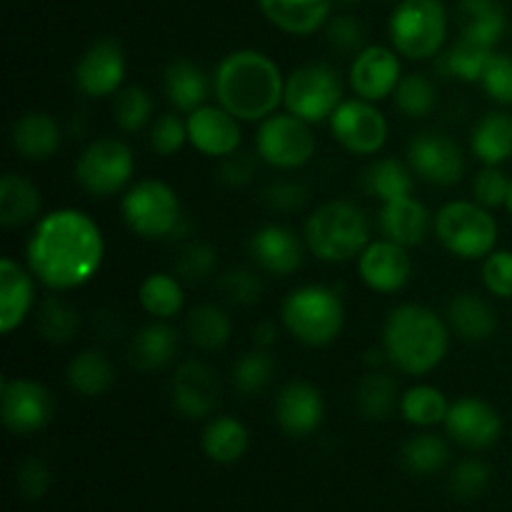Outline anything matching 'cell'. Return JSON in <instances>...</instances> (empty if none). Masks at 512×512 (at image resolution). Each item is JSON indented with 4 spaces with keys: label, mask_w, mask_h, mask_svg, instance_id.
<instances>
[{
    "label": "cell",
    "mask_w": 512,
    "mask_h": 512,
    "mask_svg": "<svg viewBox=\"0 0 512 512\" xmlns=\"http://www.w3.org/2000/svg\"><path fill=\"white\" fill-rule=\"evenodd\" d=\"M48 483H50L48 468H45L40 460L30 458L18 468V488L28 500L43 498L45 490H48Z\"/></svg>",
    "instance_id": "6f0895ef"
},
{
    "label": "cell",
    "mask_w": 512,
    "mask_h": 512,
    "mask_svg": "<svg viewBox=\"0 0 512 512\" xmlns=\"http://www.w3.org/2000/svg\"><path fill=\"white\" fill-rule=\"evenodd\" d=\"M255 150L265 165L275 170H298L315 155V135L310 123L293 113H273L260 123Z\"/></svg>",
    "instance_id": "8fae6325"
},
{
    "label": "cell",
    "mask_w": 512,
    "mask_h": 512,
    "mask_svg": "<svg viewBox=\"0 0 512 512\" xmlns=\"http://www.w3.org/2000/svg\"><path fill=\"white\" fill-rule=\"evenodd\" d=\"M185 335L195 348L215 353L228 345L230 335H233V323L220 305L203 303L190 310L188 320H185Z\"/></svg>",
    "instance_id": "8d00e7d4"
},
{
    "label": "cell",
    "mask_w": 512,
    "mask_h": 512,
    "mask_svg": "<svg viewBox=\"0 0 512 512\" xmlns=\"http://www.w3.org/2000/svg\"><path fill=\"white\" fill-rule=\"evenodd\" d=\"M490 483V470L488 465L480 463V460H465L450 475V490H453L455 498L460 500H473L488 488Z\"/></svg>",
    "instance_id": "db71d44e"
},
{
    "label": "cell",
    "mask_w": 512,
    "mask_h": 512,
    "mask_svg": "<svg viewBox=\"0 0 512 512\" xmlns=\"http://www.w3.org/2000/svg\"><path fill=\"white\" fill-rule=\"evenodd\" d=\"M178 330L168 323V320H153L130 340V363L133 368L143 370V373H153V370L165 368L170 360L178 353Z\"/></svg>",
    "instance_id": "f546056e"
},
{
    "label": "cell",
    "mask_w": 512,
    "mask_h": 512,
    "mask_svg": "<svg viewBox=\"0 0 512 512\" xmlns=\"http://www.w3.org/2000/svg\"><path fill=\"white\" fill-rule=\"evenodd\" d=\"M35 308V275L18 260H0V330L5 335L20 328Z\"/></svg>",
    "instance_id": "603a6c76"
},
{
    "label": "cell",
    "mask_w": 512,
    "mask_h": 512,
    "mask_svg": "<svg viewBox=\"0 0 512 512\" xmlns=\"http://www.w3.org/2000/svg\"><path fill=\"white\" fill-rule=\"evenodd\" d=\"M343 78L330 63H305L285 78L283 105L288 113L315 125L330 120L343 103Z\"/></svg>",
    "instance_id": "9c48e42d"
},
{
    "label": "cell",
    "mask_w": 512,
    "mask_h": 512,
    "mask_svg": "<svg viewBox=\"0 0 512 512\" xmlns=\"http://www.w3.org/2000/svg\"><path fill=\"white\" fill-rule=\"evenodd\" d=\"M510 178L500 170V165H485L473 178V198L483 208L493 210L508 203Z\"/></svg>",
    "instance_id": "681fc988"
},
{
    "label": "cell",
    "mask_w": 512,
    "mask_h": 512,
    "mask_svg": "<svg viewBox=\"0 0 512 512\" xmlns=\"http://www.w3.org/2000/svg\"><path fill=\"white\" fill-rule=\"evenodd\" d=\"M325 35L338 53L358 55L365 48V28L353 15H338V18L330 20Z\"/></svg>",
    "instance_id": "11a10c76"
},
{
    "label": "cell",
    "mask_w": 512,
    "mask_h": 512,
    "mask_svg": "<svg viewBox=\"0 0 512 512\" xmlns=\"http://www.w3.org/2000/svg\"><path fill=\"white\" fill-rule=\"evenodd\" d=\"M215 268H218V253L205 240H190V243H185L180 248L178 260H175V275L188 285L205 283L215 273Z\"/></svg>",
    "instance_id": "bcb514c9"
},
{
    "label": "cell",
    "mask_w": 512,
    "mask_h": 512,
    "mask_svg": "<svg viewBox=\"0 0 512 512\" xmlns=\"http://www.w3.org/2000/svg\"><path fill=\"white\" fill-rule=\"evenodd\" d=\"M280 320L298 343L308 348H325L343 333V298L328 285H300L285 295Z\"/></svg>",
    "instance_id": "5b68a950"
},
{
    "label": "cell",
    "mask_w": 512,
    "mask_h": 512,
    "mask_svg": "<svg viewBox=\"0 0 512 512\" xmlns=\"http://www.w3.org/2000/svg\"><path fill=\"white\" fill-rule=\"evenodd\" d=\"M450 460V448L440 435L420 433L403 448V465L413 475H435Z\"/></svg>",
    "instance_id": "7bdbcfd3"
},
{
    "label": "cell",
    "mask_w": 512,
    "mask_h": 512,
    "mask_svg": "<svg viewBox=\"0 0 512 512\" xmlns=\"http://www.w3.org/2000/svg\"><path fill=\"white\" fill-rule=\"evenodd\" d=\"M343 3H348V5H353V3H358V0H343Z\"/></svg>",
    "instance_id": "94428289"
},
{
    "label": "cell",
    "mask_w": 512,
    "mask_h": 512,
    "mask_svg": "<svg viewBox=\"0 0 512 512\" xmlns=\"http://www.w3.org/2000/svg\"><path fill=\"white\" fill-rule=\"evenodd\" d=\"M105 260L100 225L78 208L50 210L35 223L25 245V263L38 283L65 293L88 285Z\"/></svg>",
    "instance_id": "6da1fadb"
},
{
    "label": "cell",
    "mask_w": 512,
    "mask_h": 512,
    "mask_svg": "<svg viewBox=\"0 0 512 512\" xmlns=\"http://www.w3.org/2000/svg\"><path fill=\"white\" fill-rule=\"evenodd\" d=\"M43 208V195L18 173H8L0 180V223L3 228H23L38 220Z\"/></svg>",
    "instance_id": "4dcf8cb0"
},
{
    "label": "cell",
    "mask_w": 512,
    "mask_h": 512,
    "mask_svg": "<svg viewBox=\"0 0 512 512\" xmlns=\"http://www.w3.org/2000/svg\"><path fill=\"white\" fill-rule=\"evenodd\" d=\"M435 238L460 260L488 258L498 245V223L488 208L470 200H453L435 213Z\"/></svg>",
    "instance_id": "8992f818"
},
{
    "label": "cell",
    "mask_w": 512,
    "mask_h": 512,
    "mask_svg": "<svg viewBox=\"0 0 512 512\" xmlns=\"http://www.w3.org/2000/svg\"><path fill=\"white\" fill-rule=\"evenodd\" d=\"M75 88L88 98H105L123 88L125 53L118 40L100 38L80 55L75 65Z\"/></svg>",
    "instance_id": "e0dca14e"
},
{
    "label": "cell",
    "mask_w": 512,
    "mask_h": 512,
    "mask_svg": "<svg viewBox=\"0 0 512 512\" xmlns=\"http://www.w3.org/2000/svg\"><path fill=\"white\" fill-rule=\"evenodd\" d=\"M163 90L165 98H168V103L175 110H180V113H193L200 105H205L210 90H213V80L193 60L175 58L165 65Z\"/></svg>",
    "instance_id": "4316f807"
},
{
    "label": "cell",
    "mask_w": 512,
    "mask_h": 512,
    "mask_svg": "<svg viewBox=\"0 0 512 512\" xmlns=\"http://www.w3.org/2000/svg\"><path fill=\"white\" fill-rule=\"evenodd\" d=\"M140 308L153 320H173L183 310L185 293L178 275L150 273L138 290Z\"/></svg>",
    "instance_id": "74e56055"
},
{
    "label": "cell",
    "mask_w": 512,
    "mask_h": 512,
    "mask_svg": "<svg viewBox=\"0 0 512 512\" xmlns=\"http://www.w3.org/2000/svg\"><path fill=\"white\" fill-rule=\"evenodd\" d=\"M448 410V398L435 385H415V388L405 390L400 398V415L415 428H433V425L445 423Z\"/></svg>",
    "instance_id": "f35d334b"
},
{
    "label": "cell",
    "mask_w": 512,
    "mask_h": 512,
    "mask_svg": "<svg viewBox=\"0 0 512 512\" xmlns=\"http://www.w3.org/2000/svg\"><path fill=\"white\" fill-rule=\"evenodd\" d=\"M433 223L435 218L430 215V210L413 195L383 203L378 213V225L383 238L393 240V243L403 245V248H415V245L423 243Z\"/></svg>",
    "instance_id": "cb8c5ba5"
},
{
    "label": "cell",
    "mask_w": 512,
    "mask_h": 512,
    "mask_svg": "<svg viewBox=\"0 0 512 512\" xmlns=\"http://www.w3.org/2000/svg\"><path fill=\"white\" fill-rule=\"evenodd\" d=\"M275 335H278V328H275L273 323H268V320H263V323H260V325H255V330H253L255 348H263V350L273 348V345H275Z\"/></svg>",
    "instance_id": "680465c9"
},
{
    "label": "cell",
    "mask_w": 512,
    "mask_h": 512,
    "mask_svg": "<svg viewBox=\"0 0 512 512\" xmlns=\"http://www.w3.org/2000/svg\"><path fill=\"white\" fill-rule=\"evenodd\" d=\"M445 430L458 445L468 450H485L495 445L503 433V418L483 398H460L450 403Z\"/></svg>",
    "instance_id": "ac0fdd59"
},
{
    "label": "cell",
    "mask_w": 512,
    "mask_h": 512,
    "mask_svg": "<svg viewBox=\"0 0 512 512\" xmlns=\"http://www.w3.org/2000/svg\"><path fill=\"white\" fill-rule=\"evenodd\" d=\"M213 93L220 108L240 123H263L285 98V78L270 55L240 48L225 55L213 73Z\"/></svg>",
    "instance_id": "7a4b0ae2"
},
{
    "label": "cell",
    "mask_w": 512,
    "mask_h": 512,
    "mask_svg": "<svg viewBox=\"0 0 512 512\" xmlns=\"http://www.w3.org/2000/svg\"><path fill=\"white\" fill-rule=\"evenodd\" d=\"M185 125H188V143L208 158H225L240 150L243 143L240 120L220 105H200L198 110L188 113Z\"/></svg>",
    "instance_id": "44dd1931"
},
{
    "label": "cell",
    "mask_w": 512,
    "mask_h": 512,
    "mask_svg": "<svg viewBox=\"0 0 512 512\" xmlns=\"http://www.w3.org/2000/svg\"><path fill=\"white\" fill-rule=\"evenodd\" d=\"M473 155L485 165H503L512 158V115L503 110L483 115L470 135Z\"/></svg>",
    "instance_id": "1f68e13d"
},
{
    "label": "cell",
    "mask_w": 512,
    "mask_h": 512,
    "mask_svg": "<svg viewBox=\"0 0 512 512\" xmlns=\"http://www.w3.org/2000/svg\"><path fill=\"white\" fill-rule=\"evenodd\" d=\"M125 225L143 240H165L183 225V205L163 180H140L120 200Z\"/></svg>",
    "instance_id": "ba28073f"
},
{
    "label": "cell",
    "mask_w": 512,
    "mask_h": 512,
    "mask_svg": "<svg viewBox=\"0 0 512 512\" xmlns=\"http://www.w3.org/2000/svg\"><path fill=\"white\" fill-rule=\"evenodd\" d=\"M483 285L495 298H512V250L495 248L483 258Z\"/></svg>",
    "instance_id": "816d5d0a"
},
{
    "label": "cell",
    "mask_w": 512,
    "mask_h": 512,
    "mask_svg": "<svg viewBox=\"0 0 512 512\" xmlns=\"http://www.w3.org/2000/svg\"><path fill=\"white\" fill-rule=\"evenodd\" d=\"M505 208H508V213L512 215V180H510V195H508V203H505Z\"/></svg>",
    "instance_id": "91938a15"
},
{
    "label": "cell",
    "mask_w": 512,
    "mask_h": 512,
    "mask_svg": "<svg viewBox=\"0 0 512 512\" xmlns=\"http://www.w3.org/2000/svg\"><path fill=\"white\" fill-rule=\"evenodd\" d=\"M390 43L408 60H430L448 38V10L440 0H403L388 23Z\"/></svg>",
    "instance_id": "52a82bcc"
},
{
    "label": "cell",
    "mask_w": 512,
    "mask_h": 512,
    "mask_svg": "<svg viewBox=\"0 0 512 512\" xmlns=\"http://www.w3.org/2000/svg\"><path fill=\"white\" fill-rule=\"evenodd\" d=\"M493 48H483L478 43H470V40L460 38L448 53L440 58L438 68L440 73H445V78L463 80V83H480L485 73V65H488Z\"/></svg>",
    "instance_id": "60d3db41"
},
{
    "label": "cell",
    "mask_w": 512,
    "mask_h": 512,
    "mask_svg": "<svg viewBox=\"0 0 512 512\" xmlns=\"http://www.w3.org/2000/svg\"><path fill=\"white\" fill-rule=\"evenodd\" d=\"M220 395H223V388L210 365L200 360H185L175 370L173 383H170V400H173V408L185 418L205 420L215 415V410L220 408Z\"/></svg>",
    "instance_id": "9a60e30c"
},
{
    "label": "cell",
    "mask_w": 512,
    "mask_h": 512,
    "mask_svg": "<svg viewBox=\"0 0 512 512\" xmlns=\"http://www.w3.org/2000/svg\"><path fill=\"white\" fill-rule=\"evenodd\" d=\"M358 273L363 283L375 293H400L410 283L413 275V263H410L408 248L383 238L370 243L360 253Z\"/></svg>",
    "instance_id": "d6986e66"
},
{
    "label": "cell",
    "mask_w": 512,
    "mask_h": 512,
    "mask_svg": "<svg viewBox=\"0 0 512 512\" xmlns=\"http://www.w3.org/2000/svg\"><path fill=\"white\" fill-rule=\"evenodd\" d=\"M413 170L410 165L400 163L395 158H380L373 160V163L365 168L363 178V190L373 198H378L380 203H390V200L398 198H408L413 195L415 180H413Z\"/></svg>",
    "instance_id": "e575fe53"
},
{
    "label": "cell",
    "mask_w": 512,
    "mask_h": 512,
    "mask_svg": "<svg viewBox=\"0 0 512 512\" xmlns=\"http://www.w3.org/2000/svg\"><path fill=\"white\" fill-rule=\"evenodd\" d=\"M408 165L423 183L450 188L465 175L463 148L450 135L425 130L408 143Z\"/></svg>",
    "instance_id": "5bb4252c"
},
{
    "label": "cell",
    "mask_w": 512,
    "mask_h": 512,
    "mask_svg": "<svg viewBox=\"0 0 512 512\" xmlns=\"http://www.w3.org/2000/svg\"><path fill=\"white\" fill-rule=\"evenodd\" d=\"M445 320L465 343H485L498 330V313L478 293H455L445 308Z\"/></svg>",
    "instance_id": "d4e9b609"
},
{
    "label": "cell",
    "mask_w": 512,
    "mask_h": 512,
    "mask_svg": "<svg viewBox=\"0 0 512 512\" xmlns=\"http://www.w3.org/2000/svg\"><path fill=\"white\" fill-rule=\"evenodd\" d=\"M328 123L333 138L353 155H375L388 143V120L370 100H343Z\"/></svg>",
    "instance_id": "7c38bea8"
},
{
    "label": "cell",
    "mask_w": 512,
    "mask_h": 512,
    "mask_svg": "<svg viewBox=\"0 0 512 512\" xmlns=\"http://www.w3.org/2000/svg\"><path fill=\"white\" fill-rule=\"evenodd\" d=\"M393 103L405 118H425L435 110L438 103V90L433 80L423 73L403 75L393 93Z\"/></svg>",
    "instance_id": "ee69618b"
},
{
    "label": "cell",
    "mask_w": 512,
    "mask_h": 512,
    "mask_svg": "<svg viewBox=\"0 0 512 512\" xmlns=\"http://www.w3.org/2000/svg\"><path fill=\"white\" fill-rule=\"evenodd\" d=\"M310 198L308 185L295 183V180H278V183L265 185L260 200L275 213H295L303 208Z\"/></svg>",
    "instance_id": "f5cc1de1"
},
{
    "label": "cell",
    "mask_w": 512,
    "mask_h": 512,
    "mask_svg": "<svg viewBox=\"0 0 512 512\" xmlns=\"http://www.w3.org/2000/svg\"><path fill=\"white\" fill-rule=\"evenodd\" d=\"M135 173L133 150L118 138H98L75 160V183L93 198H110L128 188Z\"/></svg>",
    "instance_id": "30bf717a"
},
{
    "label": "cell",
    "mask_w": 512,
    "mask_h": 512,
    "mask_svg": "<svg viewBox=\"0 0 512 512\" xmlns=\"http://www.w3.org/2000/svg\"><path fill=\"white\" fill-rule=\"evenodd\" d=\"M450 348L448 320L433 308L403 303L390 310L383 325V350L388 363L410 378H420L438 368Z\"/></svg>",
    "instance_id": "3957f363"
},
{
    "label": "cell",
    "mask_w": 512,
    "mask_h": 512,
    "mask_svg": "<svg viewBox=\"0 0 512 512\" xmlns=\"http://www.w3.org/2000/svg\"><path fill=\"white\" fill-rule=\"evenodd\" d=\"M65 378H68L73 393L83 395V398H98V395L108 393L113 388L115 368L108 355L90 348L70 360Z\"/></svg>",
    "instance_id": "836d02e7"
},
{
    "label": "cell",
    "mask_w": 512,
    "mask_h": 512,
    "mask_svg": "<svg viewBox=\"0 0 512 512\" xmlns=\"http://www.w3.org/2000/svg\"><path fill=\"white\" fill-rule=\"evenodd\" d=\"M250 255L263 273L275 278H288L303 265V255L308 245H303L300 235L288 225L270 223L263 225L250 238Z\"/></svg>",
    "instance_id": "7402d4cb"
},
{
    "label": "cell",
    "mask_w": 512,
    "mask_h": 512,
    "mask_svg": "<svg viewBox=\"0 0 512 512\" xmlns=\"http://www.w3.org/2000/svg\"><path fill=\"white\" fill-rule=\"evenodd\" d=\"M305 245L325 263H348L370 245V223L350 200H330L308 215Z\"/></svg>",
    "instance_id": "277c9868"
},
{
    "label": "cell",
    "mask_w": 512,
    "mask_h": 512,
    "mask_svg": "<svg viewBox=\"0 0 512 512\" xmlns=\"http://www.w3.org/2000/svg\"><path fill=\"white\" fill-rule=\"evenodd\" d=\"M265 18L288 35H313L330 20L333 0H258Z\"/></svg>",
    "instance_id": "484cf974"
},
{
    "label": "cell",
    "mask_w": 512,
    "mask_h": 512,
    "mask_svg": "<svg viewBox=\"0 0 512 512\" xmlns=\"http://www.w3.org/2000/svg\"><path fill=\"white\" fill-rule=\"evenodd\" d=\"M148 140L155 153L170 158V155L183 150V145L188 143V125H185V120H180V115L165 113L153 120Z\"/></svg>",
    "instance_id": "c3c4849f"
},
{
    "label": "cell",
    "mask_w": 512,
    "mask_h": 512,
    "mask_svg": "<svg viewBox=\"0 0 512 512\" xmlns=\"http://www.w3.org/2000/svg\"><path fill=\"white\" fill-rule=\"evenodd\" d=\"M218 288L228 303L248 308L263 298V280L255 270L248 268H230L218 278Z\"/></svg>",
    "instance_id": "7dc6e473"
},
{
    "label": "cell",
    "mask_w": 512,
    "mask_h": 512,
    "mask_svg": "<svg viewBox=\"0 0 512 512\" xmlns=\"http://www.w3.org/2000/svg\"><path fill=\"white\" fill-rule=\"evenodd\" d=\"M248 445V428L238 418H233V415H215L203 430V453L213 463H238L248 453Z\"/></svg>",
    "instance_id": "d6a6232c"
},
{
    "label": "cell",
    "mask_w": 512,
    "mask_h": 512,
    "mask_svg": "<svg viewBox=\"0 0 512 512\" xmlns=\"http://www.w3.org/2000/svg\"><path fill=\"white\" fill-rule=\"evenodd\" d=\"M10 140L25 160H48L58 153L63 135H60V125L53 115L30 110L13 123Z\"/></svg>",
    "instance_id": "83f0119b"
},
{
    "label": "cell",
    "mask_w": 512,
    "mask_h": 512,
    "mask_svg": "<svg viewBox=\"0 0 512 512\" xmlns=\"http://www.w3.org/2000/svg\"><path fill=\"white\" fill-rule=\"evenodd\" d=\"M35 328L40 338L53 345H65L75 338L80 328V315L68 300L60 295H48L40 300L38 315H35Z\"/></svg>",
    "instance_id": "ab89813d"
},
{
    "label": "cell",
    "mask_w": 512,
    "mask_h": 512,
    "mask_svg": "<svg viewBox=\"0 0 512 512\" xmlns=\"http://www.w3.org/2000/svg\"><path fill=\"white\" fill-rule=\"evenodd\" d=\"M458 23L465 40L495 50L508 30V13L500 0H460Z\"/></svg>",
    "instance_id": "f1b7e54d"
},
{
    "label": "cell",
    "mask_w": 512,
    "mask_h": 512,
    "mask_svg": "<svg viewBox=\"0 0 512 512\" xmlns=\"http://www.w3.org/2000/svg\"><path fill=\"white\" fill-rule=\"evenodd\" d=\"M55 413L53 393L33 378H5L0 385V420L15 435H33Z\"/></svg>",
    "instance_id": "4fadbf2b"
},
{
    "label": "cell",
    "mask_w": 512,
    "mask_h": 512,
    "mask_svg": "<svg viewBox=\"0 0 512 512\" xmlns=\"http://www.w3.org/2000/svg\"><path fill=\"white\" fill-rule=\"evenodd\" d=\"M398 50L385 45H365L350 63V88L358 98L378 103L390 98L403 78Z\"/></svg>",
    "instance_id": "2e32d148"
},
{
    "label": "cell",
    "mask_w": 512,
    "mask_h": 512,
    "mask_svg": "<svg viewBox=\"0 0 512 512\" xmlns=\"http://www.w3.org/2000/svg\"><path fill=\"white\" fill-rule=\"evenodd\" d=\"M155 103L150 93L140 85H128L113 95V120L125 133H138L153 118Z\"/></svg>",
    "instance_id": "f6af8a7d"
},
{
    "label": "cell",
    "mask_w": 512,
    "mask_h": 512,
    "mask_svg": "<svg viewBox=\"0 0 512 512\" xmlns=\"http://www.w3.org/2000/svg\"><path fill=\"white\" fill-rule=\"evenodd\" d=\"M398 380L385 370H370L355 390V405L365 420H388L400 408Z\"/></svg>",
    "instance_id": "d590c367"
},
{
    "label": "cell",
    "mask_w": 512,
    "mask_h": 512,
    "mask_svg": "<svg viewBox=\"0 0 512 512\" xmlns=\"http://www.w3.org/2000/svg\"><path fill=\"white\" fill-rule=\"evenodd\" d=\"M255 170H258V158L253 153L235 150V153L220 158L218 178L230 188H243L255 178Z\"/></svg>",
    "instance_id": "9f6ffc18"
},
{
    "label": "cell",
    "mask_w": 512,
    "mask_h": 512,
    "mask_svg": "<svg viewBox=\"0 0 512 512\" xmlns=\"http://www.w3.org/2000/svg\"><path fill=\"white\" fill-rule=\"evenodd\" d=\"M325 418L323 393L308 380H290L275 398V420L290 438H308Z\"/></svg>",
    "instance_id": "ffe728a7"
},
{
    "label": "cell",
    "mask_w": 512,
    "mask_h": 512,
    "mask_svg": "<svg viewBox=\"0 0 512 512\" xmlns=\"http://www.w3.org/2000/svg\"><path fill=\"white\" fill-rule=\"evenodd\" d=\"M275 378V360L268 350L255 348L238 358L233 365V385L240 395L245 398H255V395L265 393L268 385Z\"/></svg>",
    "instance_id": "b9f144b4"
},
{
    "label": "cell",
    "mask_w": 512,
    "mask_h": 512,
    "mask_svg": "<svg viewBox=\"0 0 512 512\" xmlns=\"http://www.w3.org/2000/svg\"><path fill=\"white\" fill-rule=\"evenodd\" d=\"M480 85H483V90L495 100V103L512 105V55H490L483 78H480Z\"/></svg>",
    "instance_id": "f907efd6"
}]
</instances>
